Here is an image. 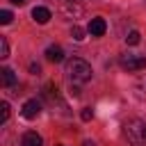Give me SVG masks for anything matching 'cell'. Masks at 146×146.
<instances>
[{
  "label": "cell",
  "mask_w": 146,
  "mask_h": 146,
  "mask_svg": "<svg viewBox=\"0 0 146 146\" xmlns=\"http://www.w3.org/2000/svg\"><path fill=\"white\" fill-rule=\"evenodd\" d=\"M0 57H2V59L9 57V43H7L5 36H0Z\"/></svg>",
  "instance_id": "4fadbf2b"
},
{
  "label": "cell",
  "mask_w": 146,
  "mask_h": 146,
  "mask_svg": "<svg viewBox=\"0 0 146 146\" xmlns=\"http://www.w3.org/2000/svg\"><path fill=\"white\" fill-rule=\"evenodd\" d=\"M57 146H64V144H57Z\"/></svg>",
  "instance_id": "ffe728a7"
},
{
  "label": "cell",
  "mask_w": 146,
  "mask_h": 146,
  "mask_svg": "<svg viewBox=\"0 0 146 146\" xmlns=\"http://www.w3.org/2000/svg\"><path fill=\"white\" fill-rule=\"evenodd\" d=\"M105 30H107V23H105V18H103V16L91 18V21H89V25H87V32H89L91 36H103V34H105Z\"/></svg>",
  "instance_id": "5b68a950"
},
{
  "label": "cell",
  "mask_w": 146,
  "mask_h": 146,
  "mask_svg": "<svg viewBox=\"0 0 146 146\" xmlns=\"http://www.w3.org/2000/svg\"><path fill=\"white\" fill-rule=\"evenodd\" d=\"M50 16H52V14H50L48 7H34V9H32V18H34L39 25H46V23L50 21Z\"/></svg>",
  "instance_id": "8992f818"
},
{
  "label": "cell",
  "mask_w": 146,
  "mask_h": 146,
  "mask_svg": "<svg viewBox=\"0 0 146 146\" xmlns=\"http://www.w3.org/2000/svg\"><path fill=\"white\" fill-rule=\"evenodd\" d=\"M21 146H43V139H41V135H36L34 130H27V132L23 135V139H21Z\"/></svg>",
  "instance_id": "52a82bcc"
},
{
  "label": "cell",
  "mask_w": 146,
  "mask_h": 146,
  "mask_svg": "<svg viewBox=\"0 0 146 146\" xmlns=\"http://www.w3.org/2000/svg\"><path fill=\"white\" fill-rule=\"evenodd\" d=\"M121 66L125 68V71H141V68H146V57L144 55H135V52H125V55H121Z\"/></svg>",
  "instance_id": "3957f363"
},
{
  "label": "cell",
  "mask_w": 146,
  "mask_h": 146,
  "mask_svg": "<svg viewBox=\"0 0 146 146\" xmlns=\"http://www.w3.org/2000/svg\"><path fill=\"white\" fill-rule=\"evenodd\" d=\"M64 73H66L68 82H75V84H82V82H89L91 80V66H89V62H84L80 57L66 59Z\"/></svg>",
  "instance_id": "6da1fadb"
},
{
  "label": "cell",
  "mask_w": 146,
  "mask_h": 146,
  "mask_svg": "<svg viewBox=\"0 0 146 146\" xmlns=\"http://www.w3.org/2000/svg\"><path fill=\"white\" fill-rule=\"evenodd\" d=\"M71 96H73V98H78V96H80V89H78V84H75V82H71Z\"/></svg>",
  "instance_id": "2e32d148"
},
{
  "label": "cell",
  "mask_w": 146,
  "mask_h": 146,
  "mask_svg": "<svg viewBox=\"0 0 146 146\" xmlns=\"http://www.w3.org/2000/svg\"><path fill=\"white\" fill-rule=\"evenodd\" d=\"M14 82H16L14 71H11V68H7V66H5V68H0V84H2V87H11Z\"/></svg>",
  "instance_id": "9c48e42d"
},
{
  "label": "cell",
  "mask_w": 146,
  "mask_h": 146,
  "mask_svg": "<svg viewBox=\"0 0 146 146\" xmlns=\"http://www.w3.org/2000/svg\"><path fill=\"white\" fill-rule=\"evenodd\" d=\"M82 146H96V144H94V141H91V139H87V141H84V144H82Z\"/></svg>",
  "instance_id": "ac0fdd59"
},
{
  "label": "cell",
  "mask_w": 146,
  "mask_h": 146,
  "mask_svg": "<svg viewBox=\"0 0 146 146\" xmlns=\"http://www.w3.org/2000/svg\"><path fill=\"white\" fill-rule=\"evenodd\" d=\"M80 119H82V121H91V119H94V110H91V107H84V110L80 112Z\"/></svg>",
  "instance_id": "9a60e30c"
},
{
  "label": "cell",
  "mask_w": 146,
  "mask_h": 146,
  "mask_svg": "<svg viewBox=\"0 0 146 146\" xmlns=\"http://www.w3.org/2000/svg\"><path fill=\"white\" fill-rule=\"evenodd\" d=\"M11 18H14V14H11L9 9H2V11H0V23H2V25H9Z\"/></svg>",
  "instance_id": "7c38bea8"
},
{
  "label": "cell",
  "mask_w": 146,
  "mask_h": 146,
  "mask_svg": "<svg viewBox=\"0 0 146 146\" xmlns=\"http://www.w3.org/2000/svg\"><path fill=\"white\" fill-rule=\"evenodd\" d=\"M71 36H73L75 41H84V30H82L80 25H73V27H71Z\"/></svg>",
  "instance_id": "8fae6325"
},
{
  "label": "cell",
  "mask_w": 146,
  "mask_h": 146,
  "mask_svg": "<svg viewBox=\"0 0 146 146\" xmlns=\"http://www.w3.org/2000/svg\"><path fill=\"white\" fill-rule=\"evenodd\" d=\"M46 59L48 62H64V50L59 46H48L46 48Z\"/></svg>",
  "instance_id": "ba28073f"
},
{
  "label": "cell",
  "mask_w": 146,
  "mask_h": 146,
  "mask_svg": "<svg viewBox=\"0 0 146 146\" xmlns=\"http://www.w3.org/2000/svg\"><path fill=\"white\" fill-rule=\"evenodd\" d=\"M123 132H125V139H128L130 146H144V141H146V123L141 119L125 121Z\"/></svg>",
  "instance_id": "7a4b0ae2"
},
{
  "label": "cell",
  "mask_w": 146,
  "mask_h": 146,
  "mask_svg": "<svg viewBox=\"0 0 146 146\" xmlns=\"http://www.w3.org/2000/svg\"><path fill=\"white\" fill-rule=\"evenodd\" d=\"M0 110H2V119H0V121H2V123H7V121H9V103H7V100H2V103H0Z\"/></svg>",
  "instance_id": "5bb4252c"
},
{
  "label": "cell",
  "mask_w": 146,
  "mask_h": 146,
  "mask_svg": "<svg viewBox=\"0 0 146 146\" xmlns=\"http://www.w3.org/2000/svg\"><path fill=\"white\" fill-rule=\"evenodd\" d=\"M21 114L27 119V121H32V119H36L39 114H41V100H36V98H30L25 105H23V110H21Z\"/></svg>",
  "instance_id": "277c9868"
},
{
  "label": "cell",
  "mask_w": 146,
  "mask_h": 146,
  "mask_svg": "<svg viewBox=\"0 0 146 146\" xmlns=\"http://www.w3.org/2000/svg\"><path fill=\"white\" fill-rule=\"evenodd\" d=\"M139 41H141V34H139L137 30H130L128 36H125V43H128V46H137Z\"/></svg>",
  "instance_id": "30bf717a"
},
{
  "label": "cell",
  "mask_w": 146,
  "mask_h": 146,
  "mask_svg": "<svg viewBox=\"0 0 146 146\" xmlns=\"http://www.w3.org/2000/svg\"><path fill=\"white\" fill-rule=\"evenodd\" d=\"M14 5H25V0H11Z\"/></svg>",
  "instance_id": "d6986e66"
},
{
  "label": "cell",
  "mask_w": 146,
  "mask_h": 146,
  "mask_svg": "<svg viewBox=\"0 0 146 146\" xmlns=\"http://www.w3.org/2000/svg\"><path fill=\"white\" fill-rule=\"evenodd\" d=\"M30 73L39 75V73H41V66H39V64H30Z\"/></svg>",
  "instance_id": "e0dca14e"
}]
</instances>
